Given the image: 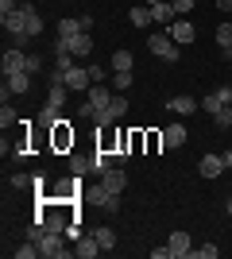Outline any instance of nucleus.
<instances>
[{"label": "nucleus", "mask_w": 232, "mask_h": 259, "mask_svg": "<svg viewBox=\"0 0 232 259\" xmlns=\"http://www.w3.org/2000/svg\"><path fill=\"white\" fill-rule=\"evenodd\" d=\"M217 47H221L224 54H232V23H228V20L217 27Z\"/></svg>", "instance_id": "412c9836"}, {"label": "nucleus", "mask_w": 232, "mask_h": 259, "mask_svg": "<svg viewBox=\"0 0 232 259\" xmlns=\"http://www.w3.org/2000/svg\"><path fill=\"white\" fill-rule=\"evenodd\" d=\"M112 93H116V89H109L105 81H93V85L85 89V101L97 108V112H105V108H109V101H112Z\"/></svg>", "instance_id": "423d86ee"}, {"label": "nucleus", "mask_w": 232, "mask_h": 259, "mask_svg": "<svg viewBox=\"0 0 232 259\" xmlns=\"http://www.w3.org/2000/svg\"><path fill=\"white\" fill-rule=\"evenodd\" d=\"M170 4H174V12H178V16H186V12L194 8V0H170Z\"/></svg>", "instance_id": "4c0bfd02"}, {"label": "nucleus", "mask_w": 232, "mask_h": 259, "mask_svg": "<svg viewBox=\"0 0 232 259\" xmlns=\"http://www.w3.org/2000/svg\"><path fill=\"white\" fill-rule=\"evenodd\" d=\"M147 51L159 54L163 62H178V43L166 31H151V35H147Z\"/></svg>", "instance_id": "f257e3e1"}, {"label": "nucleus", "mask_w": 232, "mask_h": 259, "mask_svg": "<svg viewBox=\"0 0 232 259\" xmlns=\"http://www.w3.org/2000/svg\"><path fill=\"white\" fill-rule=\"evenodd\" d=\"M89 85H93L89 66H70V70H66V89H74V93H85Z\"/></svg>", "instance_id": "0eeeda50"}, {"label": "nucleus", "mask_w": 232, "mask_h": 259, "mask_svg": "<svg viewBox=\"0 0 232 259\" xmlns=\"http://www.w3.org/2000/svg\"><path fill=\"white\" fill-rule=\"evenodd\" d=\"M221 159H224V170H228V166H232V151H224Z\"/></svg>", "instance_id": "79ce46f5"}, {"label": "nucleus", "mask_w": 232, "mask_h": 259, "mask_svg": "<svg viewBox=\"0 0 232 259\" xmlns=\"http://www.w3.org/2000/svg\"><path fill=\"white\" fill-rule=\"evenodd\" d=\"M35 255H43V251L35 248V240H27V244H20V248H16V259H35Z\"/></svg>", "instance_id": "473e14b6"}, {"label": "nucleus", "mask_w": 232, "mask_h": 259, "mask_svg": "<svg viewBox=\"0 0 232 259\" xmlns=\"http://www.w3.org/2000/svg\"><path fill=\"white\" fill-rule=\"evenodd\" d=\"M58 112H62V108L43 105V108H39V128H55V124H58Z\"/></svg>", "instance_id": "5701e85b"}, {"label": "nucleus", "mask_w": 232, "mask_h": 259, "mask_svg": "<svg viewBox=\"0 0 232 259\" xmlns=\"http://www.w3.org/2000/svg\"><path fill=\"white\" fill-rule=\"evenodd\" d=\"M8 186H12V190H27V186H31V178H27V174H12Z\"/></svg>", "instance_id": "f704fd0d"}, {"label": "nucleus", "mask_w": 232, "mask_h": 259, "mask_svg": "<svg viewBox=\"0 0 232 259\" xmlns=\"http://www.w3.org/2000/svg\"><path fill=\"white\" fill-rule=\"evenodd\" d=\"M166 35H170V39H174L178 47H190V43H194V35H198V31H194V23H190L186 16H178V20L170 23V27H166Z\"/></svg>", "instance_id": "39448f33"}, {"label": "nucleus", "mask_w": 232, "mask_h": 259, "mask_svg": "<svg viewBox=\"0 0 232 259\" xmlns=\"http://www.w3.org/2000/svg\"><path fill=\"white\" fill-rule=\"evenodd\" d=\"M85 201L97 205V209H105V213H116V209H120V194H112V190H105V186H93V190L85 194Z\"/></svg>", "instance_id": "7ed1b4c3"}, {"label": "nucleus", "mask_w": 232, "mask_h": 259, "mask_svg": "<svg viewBox=\"0 0 232 259\" xmlns=\"http://www.w3.org/2000/svg\"><path fill=\"white\" fill-rule=\"evenodd\" d=\"M23 8H27V35L35 39V35L43 31V16H39V12H35L31 4H27V0H23Z\"/></svg>", "instance_id": "aec40b11"}, {"label": "nucleus", "mask_w": 232, "mask_h": 259, "mask_svg": "<svg viewBox=\"0 0 232 259\" xmlns=\"http://www.w3.org/2000/svg\"><path fill=\"white\" fill-rule=\"evenodd\" d=\"M70 170L81 178V174H89L93 170V159H85V155H70Z\"/></svg>", "instance_id": "a878e982"}, {"label": "nucleus", "mask_w": 232, "mask_h": 259, "mask_svg": "<svg viewBox=\"0 0 232 259\" xmlns=\"http://www.w3.org/2000/svg\"><path fill=\"white\" fill-rule=\"evenodd\" d=\"M224 213H228V217H232V197H228V205H224Z\"/></svg>", "instance_id": "37998d69"}, {"label": "nucleus", "mask_w": 232, "mask_h": 259, "mask_svg": "<svg viewBox=\"0 0 232 259\" xmlns=\"http://www.w3.org/2000/svg\"><path fill=\"white\" fill-rule=\"evenodd\" d=\"M0 66H4V77H8V74H20L23 66H27V54H23L20 47H8L4 58H0Z\"/></svg>", "instance_id": "1a4fd4ad"}, {"label": "nucleus", "mask_w": 232, "mask_h": 259, "mask_svg": "<svg viewBox=\"0 0 232 259\" xmlns=\"http://www.w3.org/2000/svg\"><path fill=\"white\" fill-rule=\"evenodd\" d=\"M132 62H135V58H132V51H116V54L109 58L112 74H116V70H132Z\"/></svg>", "instance_id": "4be33fe9"}, {"label": "nucleus", "mask_w": 232, "mask_h": 259, "mask_svg": "<svg viewBox=\"0 0 232 259\" xmlns=\"http://www.w3.org/2000/svg\"><path fill=\"white\" fill-rule=\"evenodd\" d=\"M144 4H163V0H144Z\"/></svg>", "instance_id": "c03bdc74"}, {"label": "nucleus", "mask_w": 232, "mask_h": 259, "mask_svg": "<svg viewBox=\"0 0 232 259\" xmlns=\"http://www.w3.org/2000/svg\"><path fill=\"white\" fill-rule=\"evenodd\" d=\"M213 124H217L221 132H224V128H232V105H228V108H221V112H213Z\"/></svg>", "instance_id": "7c9ffc66"}, {"label": "nucleus", "mask_w": 232, "mask_h": 259, "mask_svg": "<svg viewBox=\"0 0 232 259\" xmlns=\"http://www.w3.org/2000/svg\"><path fill=\"white\" fill-rule=\"evenodd\" d=\"M93 236H97L101 251H112V248H116V232H112V228H97V232H93Z\"/></svg>", "instance_id": "393cba45"}, {"label": "nucleus", "mask_w": 232, "mask_h": 259, "mask_svg": "<svg viewBox=\"0 0 232 259\" xmlns=\"http://www.w3.org/2000/svg\"><path fill=\"white\" fill-rule=\"evenodd\" d=\"M70 240H66V232H43V240H39V251H43L47 259H66L74 248H66Z\"/></svg>", "instance_id": "f03ea898"}, {"label": "nucleus", "mask_w": 232, "mask_h": 259, "mask_svg": "<svg viewBox=\"0 0 232 259\" xmlns=\"http://www.w3.org/2000/svg\"><path fill=\"white\" fill-rule=\"evenodd\" d=\"M20 8V0H0V16H8V12Z\"/></svg>", "instance_id": "58836bf2"}, {"label": "nucleus", "mask_w": 232, "mask_h": 259, "mask_svg": "<svg viewBox=\"0 0 232 259\" xmlns=\"http://www.w3.org/2000/svg\"><path fill=\"white\" fill-rule=\"evenodd\" d=\"M170 112H178V116H190V112H198L201 108V101H194V97H170Z\"/></svg>", "instance_id": "f3484780"}, {"label": "nucleus", "mask_w": 232, "mask_h": 259, "mask_svg": "<svg viewBox=\"0 0 232 259\" xmlns=\"http://www.w3.org/2000/svg\"><path fill=\"white\" fill-rule=\"evenodd\" d=\"M0 124H4V128H16V124H20V112H16V108H0Z\"/></svg>", "instance_id": "2f4dec72"}, {"label": "nucleus", "mask_w": 232, "mask_h": 259, "mask_svg": "<svg viewBox=\"0 0 232 259\" xmlns=\"http://www.w3.org/2000/svg\"><path fill=\"white\" fill-rule=\"evenodd\" d=\"M217 8H221L224 16H228V12H232V0H217Z\"/></svg>", "instance_id": "a19ab883"}, {"label": "nucleus", "mask_w": 232, "mask_h": 259, "mask_svg": "<svg viewBox=\"0 0 232 259\" xmlns=\"http://www.w3.org/2000/svg\"><path fill=\"white\" fill-rule=\"evenodd\" d=\"M151 20H155V23H159V27L166 31V27H170V23L178 20L174 4H170V0H163V4H151Z\"/></svg>", "instance_id": "9b49d317"}, {"label": "nucleus", "mask_w": 232, "mask_h": 259, "mask_svg": "<svg viewBox=\"0 0 232 259\" xmlns=\"http://www.w3.org/2000/svg\"><path fill=\"white\" fill-rule=\"evenodd\" d=\"M186 143V128L182 124H166L163 128V147H182Z\"/></svg>", "instance_id": "dca6fc26"}, {"label": "nucleus", "mask_w": 232, "mask_h": 259, "mask_svg": "<svg viewBox=\"0 0 232 259\" xmlns=\"http://www.w3.org/2000/svg\"><path fill=\"white\" fill-rule=\"evenodd\" d=\"M47 105H55V108L66 105V85H51V93H47Z\"/></svg>", "instance_id": "c756f323"}, {"label": "nucleus", "mask_w": 232, "mask_h": 259, "mask_svg": "<svg viewBox=\"0 0 232 259\" xmlns=\"http://www.w3.org/2000/svg\"><path fill=\"white\" fill-rule=\"evenodd\" d=\"M217 255H221V248H217V244H201V248L190 251V259H217Z\"/></svg>", "instance_id": "c85d7f7f"}, {"label": "nucleus", "mask_w": 232, "mask_h": 259, "mask_svg": "<svg viewBox=\"0 0 232 259\" xmlns=\"http://www.w3.org/2000/svg\"><path fill=\"white\" fill-rule=\"evenodd\" d=\"M221 108H228V105L221 101V93H209V97H201V112H209V116H213V112H221Z\"/></svg>", "instance_id": "bb28decb"}, {"label": "nucleus", "mask_w": 232, "mask_h": 259, "mask_svg": "<svg viewBox=\"0 0 232 259\" xmlns=\"http://www.w3.org/2000/svg\"><path fill=\"white\" fill-rule=\"evenodd\" d=\"M77 31H81V20H70V16H66V20L58 23V39H62V43H70Z\"/></svg>", "instance_id": "6ab92c4d"}, {"label": "nucleus", "mask_w": 232, "mask_h": 259, "mask_svg": "<svg viewBox=\"0 0 232 259\" xmlns=\"http://www.w3.org/2000/svg\"><path fill=\"white\" fill-rule=\"evenodd\" d=\"M74 255H81V259H93V255H101V244H97V236H81V240H74Z\"/></svg>", "instance_id": "2eb2a0df"}, {"label": "nucleus", "mask_w": 232, "mask_h": 259, "mask_svg": "<svg viewBox=\"0 0 232 259\" xmlns=\"http://www.w3.org/2000/svg\"><path fill=\"white\" fill-rule=\"evenodd\" d=\"M166 248H170V259H190V251H194V244H190V232H170V240H166Z\"/></svg>", "instance_id": "6e6552de"}, {"label": "nucleus", "mask_w": 232, "mask_h": 259, "mask_svg": "<svg viewBox=\"0 0 232 259\" xmlns=\"http://www.w3.org/2000/svg\"><path fill=\"white\" fill-rule=\"evenodd\" d=\"M89 77H93V81H105V77H109V70H105V66H89Z\"/></svg>", "instance_id": "e433bc0d"}, {"label": "nucleus", "mask_w": 232, "mask_h": 259, "mask_svg": "<svg viewBox=\"0 0 232 259\" xmlns=\"http://www.w3.org/2000/svg\"><path fill=\"white\" fill-rule=\"evenodd\" d=\"M101 186L105 190H112V194H124V186H128V174H124V166H112V170L101 174Z\"/></svg>", "instance_id": "9d476101"}, {"label": "nucleus", "mask_w": 232, "mask_h": 259, "mask_svg": "<svg viewBox=\"0 0 232 259\" xmlns=\"http://www.w3.org/2000/svg\"><path fill=\"white\" fill-rule=\"evenodd\" d=\"M66 124L70 120H58L55 124V147H70L74 143V132H66Z\"/></svg>", "instance_id": "b1692460"}, {"label": "nucleus", "mask_w": 232, "mask_h": 259, "mask_svg": "<svg viewBox=\"0 0 232 259\" xmlns=\"http://www.w3.org/2000/svg\"><path fill=\"white\" fill-rule=\"evenodd\" d=\"M221 170H224V159H221V155H201V162H198V174H201V178H217Z\"/></svg>", "instance_id": "ddd939ff"}, {"label": "nucleus", "mask_w": 232, "mask_h": 259, "mask_svg": "<svg viewBox=\"0 0 232 259\" xmlns=\"http://www.w3.org/2000/svg\"><path fill=\"white\" fill-rule=\"evenodd\" d=\"M77 116L81 120H97V108L89 105V101H81V105H77Z\"/></svg>", "instance_id": "c9c22d12"}, {"label": "nucleus", "mask_w": 232, "mask_h": 259, "mask_svg": "<svg viewBox=\"0 0 232 259\" xmlns=\"http://www.w3.org/2000/svg\"><path fill=\"white\" fill-rule=\"evenodd\" d=\"M217 93H221V101H224V105H232V89H228V85H224V89H217Z\"/></svg>", "instance_id": "ea45409f"}, {"label": "nucleus", "mask_w": 232, "mask_h": 259, "mask_svg": "<svg viewBox=\"0 0 232 259\" xmlns=\"http://www.w3.org/2000/svg\"><path fill=\"white\" fill-rule=\"evenodd\" d=\"M112 89H116V93H128V89H132V70H116V77H112Z\"/></svg>", "instance_id": "cd10ccee"}, {"label": "nucleus", "mask_w": 232, "mask_h": 259, "mask_svg": "<svg viewBox=\"0 0 232 259\" xmlns=\"http://www.w3.org/2000/svg\"><path fill=\"white\" fill-rule=\"evenodd\" d=\"M23 70H27V74H43V58H39V54H27V66H23Z\"/></svg>", "instance_id": "72a5a7b5"}, {"label": "nucleus", "mask_w": 232, "mask_h": 259, "mask_svg": "<svg viewBox=\"0 0 232 259\" xmlns=\"http://www.w3.org/2000/svg\"><path fill=\"white\" fill-rule=\"evenodd\" d=\"M124 112H128V97H124V93H112L109 108H105V112H97V124H101V128H112Z\"/></svg>", "instance_id": "20e7f679"}, {"label": "nucleus", "mask_w": 232, "mask_h": 259, "mask_svg": "<svg viewBox=\"0 0 232 259\" xmlns=\"http://www.w3.org/2000/svg\"><path fill=\"white\" fill-rule=\"evenodd\" d=\"M128 20H132V27H151V4H135L132 12H128Z\"/></svg>", "instance_id": "a211bd4d"}, {"label": "nucleus", "mask_w": 232, "mask_h": 259, "mask_svg": "<svg viewBox=\"0 0 232 259\" xmlns=\"http://www.w3.org/2000/svg\"><path fill=\"white\" fill-rule=\"evenodd\" d=\"M27 85H31V74H27V70L8 74L4 77V101H8V93H27Z\"/></svg>", "instance_id": "f8f14e48"}, {"label": "nucleus", "mask_w": 232, "mask_h": 259, "mask_svg": "<svg viewBox=\"0 0 232 259\" xmlns=\"http://www.w3.org/2000/svg\"><path fill=\"white\" fill-rule=\"evenodd\" d=\"M66 51L74 54V58H85V54L93 51V39H89V31H77L74 39H70V43H66Z\"/></svg>", "instance_id": "4468645a"}]
</instances>
